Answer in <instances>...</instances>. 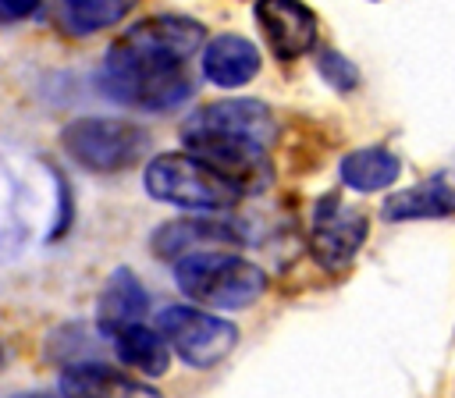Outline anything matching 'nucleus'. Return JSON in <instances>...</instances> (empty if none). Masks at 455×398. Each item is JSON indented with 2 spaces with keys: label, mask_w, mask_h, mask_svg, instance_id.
<instances>
[{
  "label": "nucleus",
  "mask_w": 455,
  "mask_h": 398,
  "mask_svg": "<svg viewBox=\"0 0 455 398\" xmlns=\"http://www.w3.org/2000/svg\"><path fill=\"white\" fill-rule=\"evenodd\" d=\"M206 28L185 14H153L135 21L107 46L100 89L135 110H174L192 96L185 60L203 46Z\"/></svg>",
  "instance_id": "nucleus-1"
},
{
  "label": "nucleus",
  "mask_w": 455,
  "mask_h": 398,
  "mask_svg": "<svg viewBox=\"0 0 455 398\" xmlns=\"http://www.w3.org/2000/svg\"><path fill=\"white\" fill-rule=\"evenodd\" d=\"M178 288L210 309H245L267 291V274L228 249H196L174 259Z\"/></svg>",
  "instance_id": "nucleus-2"
},
{
  "label": "nucleus",
  "mask_w": 455,
  "mask_h": 398,
  "mask_svg": "<svg viewBox=\"0 0 455 398\" xmlns=\"http://www.w3.org/2000/svg\"><path fill=\"white\" fill-rule=\"evenodd\" d=\"M146 192L156 203H171L178 210L188 213H217V210H231L245 192L228 181L217 167H210L206 160H199L196 153L181 149V153H160L146 163L142 174Z\"/></svg>",
  "instance_id": "nucleus-3"
},
{
  "label": "nucleus",
  "mask_w": 455,
  "mask_h": 398,
  "mask_svg": "<svg viewBox=\"0 0 455 398\" xmlns=\"http://www.w3.org/2000/svg\"><path fill=\"white\" fill-rule=\"evenodd\" d=\"M64 153L92 171V174H117L142 160L149 135L142 124L124 117H75L60 131Z\"/></svg>",
  "instance_id": "nucleus-4"
},
{
  "label": "nucleus",
  "mask_w": 455,
  "mask_h": 398,
  "mask_svg": "<svg viewBox=\"0 0 455 398\" xmlns=\"http://www.w3.org/2000/svg\"><path fill=\"white\" fill-rule=\"evenodd\" d=\"M156 330L192 370H213L238 345V327L228 316L206 313L203 306H164L156 313Z\"/></svg>",
  "instance_id": "nucleus-5"
},
{
  "label": "nucleus",
  "mask_w": 455,
  "mask_h": 398,
  "mask_svg": "<svg viewBox=\"0 0 455 398\" xmlns=\"http://www.w3.org/2000/svg\"><path fill=\"white\" fill-rule=\"evenodd\" d=\"M188 135H217V139H245L256 146H267L277 139V121L274 110L263 100H249V96H228L217 103L199 107L196 114H188V121L181 124V139Z\"/></svg>",
  "instance_id": "nucleus-6"
},
{
  "label": "nucleus",
  "mask_w": 455,
  "mask_h": 398,
  "mask_svg": "<svg viewBox=\"0 0 455 398\" xmlns=\"http://www.w3.org/2000/svg\"><path fill=\"white\" fill-rule=\"evenodd\" d=\"M366 217L359 210H348L338 195H323L313 206V227H309V252L323 270H341L352 263V256L366 242Z\"/></svg>",
  "instance_id": "nucleus-7"
},
{
  "label": "nucleus",
  "mask_w": 455,
  "mask_h": 398,
  "mask_svg": "<svg viewBox=\"0 0 455 398\" xmlns=\"http://www.w3.org/2000/svg\"><path fill=\"white\" fill-rule=\"evenodd\" d=\"M252 18L277 60H299L316 46V14L302 0H256Z\"/></svg>",
  "instance_id": "nucleus-8"
},
{
  "label": "nucleus",
  "mask_w": 455,
  "mask_h": 398,
  "mask_svg": "<svg viewBox=\"0 0 455 398\" xmlns=\"http://www.w3.org/2000/svg\"><path fill=\"white\" fill-rule=\"evenodd\" d=\"M238 231L224 220H213V217H181V220H167L153 231L149 238V249L156 259H167L174 263L178 256L185 252H196V249H224V245H238Z\"/></svg>",
  "instance_id": "nucleus-9"
},
{
  "label": "nucleus",
  "mask_w": 455,
  "mask_h": 398,
  "mask_svg": "<svg viewBox=\"0 0 455 398\" xmlns=\"http://www.w3.org/2000/svg\"><path fill=\"white\" fill-rule=\"evenodd\" d=\"M259 50L252 39L245 36H235V32H224V36H213L206 46H203V78L217 89H242L249 85L256 75H259Z\"/></svg>",
  "instance_id": "nucleus-10"
},
{
  "label": "nucleus",
  "mask_w": 455,
  "mask_h": 398,
  "mask_svg": "<svg viewBox=\"0 0 455 398\" xmlns=\"http://www.w3.org/2000/svg\"><path fill=\"white\" fill-rule=\"evenodd\" d=\"M60 398H160V391L107 362H68L60 370Z\"/></svg>",
  "instance_id": "nucleus-11"
},
{
  "label": "nucleus",
  "mask_w": 455,
  "mask_h": 398,
  "mask_svg": "<svg viewBox=\"0 0 455 398\" xmlns=\"http://www.w3.org/2000/svg\"><path fill=\"white\" fill-rule=\"evenodd\" d=\"M146 313H149V295H146L142 281L128 267H117L107 277V284H103V291L96 298V327H100V334L114 338L117 330H124L132 323H142Z\"/></svg>",
  "instance_id": "nucleus-12"
},
{
  "label": "nucleus",
  "mask_w": 455,
  "mask_h": 398,
  "mask_svg": "<svg viewBox=\"0 0 455 398\" xmlns=\"http://www.w3.org/2000/svg\"><path fill=\"white\" fill-rule=\"evenodd\" d=\"M455 213V185L448 178H430L412 188H402L384 199L380 217L384 220H437Z\"/></svg>",
  "instance_id": "nucleus-13"
},
{
  "label": "nucleus",
  "mask_w": 455,
  "mask_h": 398,
  "mask_svg": "<svg viewBox=\"0 0 455 398\" xmlns=\"http://www.w3.org/2000/svg\"><path fill=\"white\" fill-rule=\"evenodd\" d=\"M135 4L139 0H53V21L64 36L85 39L124 21Z\"/></svg>",
  "instance_id": "nucleus-14"
},
{
  "label": "nucleus",
  "mask_w": 455,
  "mask_h": 398,
  "mask_svg": "<svg viewBox=\"0 0 455 398\" xmlns=\"http://www.w3.org/2000/svg\"><path fill=\"white\" fill-rule=\"evenodd\" d=\"M398 174H402V160L391 149H384V146L352 149L338 163V178L352 192H380V188L395 185Z\"/></svg>",
  "instance_id": "nucleus-15"
},
{
  "label": "nucleus",
  "mask_w": 455,
  "mask_h": 398,
  "mask_svg": "<svg viewBox=\"0 0 455 398\" xmlns=\"http://www.w3.org/2000/svg\"><path fill=\"white\" fill-rule=\"evenodd\" d=\"M114 352L124 366L139 370L142 377H164L171 370V345L156 327L146 323H132L124 330H117L114 338Z\"/></svg>",
  "instance_id": "nucleus-16"
},
{
  "label": "nucleus",
  "mask_w": 455,
  "mask_h": 398,
  "mask_svg": "<svg viewBox=\"0 0 455 398\" xmlns=\"http://www.w3.org/2000/svg\"><path fill=\"white\" fill-rule=\"evenodd\" d=\"M316 71H320V78H323L331 89H338V92H352V89L359 85V68H355L345 53H338V50H320V53H316Z\"/></svg>",
  "instance_id": "nucleus-17"
},
{
  "label": "nucleus",
  "mask_w": 455,
  "mask_h": 398,
  "mask_svg": "<svg viewBox=\"0 0 455 398\" xmlns=\"http://www.w3.org/2000/svg\"><path fill=\"white\" fill-rule=\"evenodd\" d=\"M53 181H57V217H53V227H50V242L64 238V231L71 227V217H75V206H71V188H68V178L53 171Z\"/></svg>",
  "instance_id": "nucleus-18"
},
{
  "label": "nucleus",
  "mask_w": 455,
  "mask_h": 398,
  "mask_svg": "<svg viewBox=\"0 0 455 398\" xmlns=\"http://www.w3.org/2000/svg\"><path fill=\"white\" fill-rule=\"evenodd\" d=\"M39 11V0H0V21H21Z\"/></svg>",
  "instance_id": "nucleus-19"
},
{
  "label": "nucleus",
  "mask_w": 455,
  "mask_h": 398,
  "mask_svg": "<svg viewBox=\"0 0 455 398\" xmlns=\"http://www.w3.org/2000/svg\"><path fill=\"white\" fill-rule=\"evenodd\" d=\"M18 398H50V394H18Z\"/></svg>",
  "instance_id": "nucleus-20"
}]
</instances>
